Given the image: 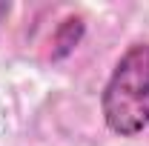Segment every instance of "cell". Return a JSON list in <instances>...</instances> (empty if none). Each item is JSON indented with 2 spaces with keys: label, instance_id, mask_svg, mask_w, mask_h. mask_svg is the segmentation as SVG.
Listing matches in <instances>:
<instances>
[{
  "label": "cell",
  "instance_id": "7a4b0ae2",
  "mask_svg": "<svg viewBox=\"0 0 149 146\" xmlns=\"http://www.w3.org/2000/svg\"><path fill=\"white\" fill-rule=\"evenodd\" d=\"M86 32L83 17H66L55 32V49H52V60H63L66 55H72L80 43V37Z\"/></svg>",
  "mask_w": 149,
  "mask_h": 146
},
{
  "label": "cell",
  "instance_id": "3957f363",
  "mask_svg": "<svg viewBox=\"0 0 149 146\" xmlns=\"http://www.w3.org/2000/svg\"><path fill=\"white\" fill-rule=\"evenodd\" d=\"M6 15H9V3H0V20L6 17Z\"/></svg>",
  "mask_w": 149,
  "mask_h": 146
},
{
  "label": "cell",
  "instance_id": "6da1fadb",
  "mask_svg": "<svg viewBox=\"0 0 149 146\" xmlns=\"http://www.w3.org/2000/svg\"><path fill=\"white\" fill-rule=\"evenodd\" d=\"M109 132L135 138L149 129V43H132L118 57L100 95Z\"/></svg>",
  "mask_w": 149,
  "mask_h": 146
}]
</instances>
